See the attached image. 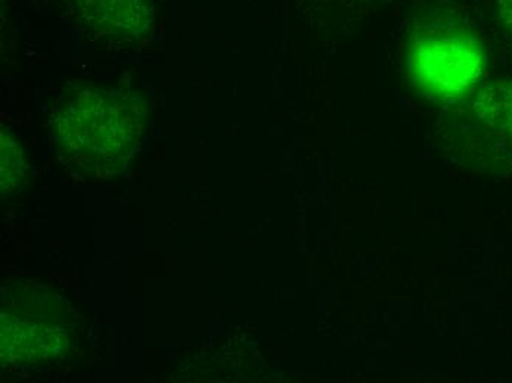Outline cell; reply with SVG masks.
<instances>
[{
    "label": "cell",
    "mask_w": 512,
    "mask_h": 383,
    "mask_svg": "<svg viewBox=\"0 0 512 383\" xmlns=\"http://www.w3.org/2000/svg\"><path fill=\"white\" fill-rule=\"evenodd\" d=\"M146 123L145 101L128 89L74 84L56 104L52 133L77 167L114 173L128 163Z\"/></svg>",
    "instance_id": "obj_1"
},
{
    "label": "cell",
    "mask_w": 512,
    "mask_h": 383,
    "mask_svg": "<svg viewBox=\"0 0 512 383\" xmlns=\"http://www.w3.org/2000/svg\"><path fill=\"white\" fill-rule=\"evenodd\" d=\"M485 68L482 46L446 15L423 18L408 45V70L418 89L442 101L473 92Z\"/></svg>",
    "instance_id": "obj_2"
},
{
    "label": "cell",
    "mask_w": 512,
    "mask_h": 383,
    "mask_svg": "<svg viewBox=\"0 0 512 383\" xmlns=\"http://www.w3.org/2000/svg\"><path fill=\"white\" fill-rule=\"evenodd\" d=\"M65 5L71 21L102 42H140L155 23L152 0H65Z\"/></svg>",
    "instance_id": "obj_3"
},
{
    "label": "cell",
    "mask_w": 512,
    "mask_h": 383,
    "mask_svg": "<svg viewBox=\"0 0 512 383\" xmlns=\"http://www.w3.org/2000/svg\"><path fill=\"white\" fill-rule=\"evenodd\" d=\"M471 117L479 124L483 135L502 149V155H512V82H493L480 87L470 105Z\"/></svg>",
    "instance_id": "obj_4"
},
{
    "label": "cell",
    "mask_w": 512,
    "mask_h": 383,
    "mask_svg": "<svg viewBox=\"0 0 512 383\" xmlns=\"http://www.w3.org/2000/svg\"><path fill=\"white\" fill-rule=\"evenodd\" d=\"M28 165L20 140L11 133L2 132V193L14 195L27 179Z\"/></svg>",
    "instance_id": "obj_5"
},
{
    "label": "cell",
    "mask_w": 512,
    "mask_h": 383,
    "mask_svg": "<svg viewBox=\"0 0 512 383\" xmlns=\"http://www.w3.org/2000/svg\"><path fill=\"white\" fill-rule=\"evenodd\" d=\"M499 23L512 39V0H496Z\"/></svg>",
    "instance_id": "obj_6"
}]
</instances>
